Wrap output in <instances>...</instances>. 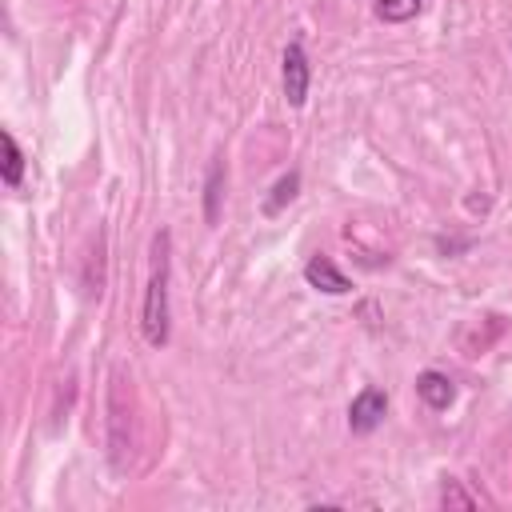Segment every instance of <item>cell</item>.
I'll list each match as a JSON object with an SVG mask.
<instances>
[{
  "instance_id": "1",
  "label": "cell",
  "mask_w": 512,
  "mask_h": 512,
  "mask_svg": "<svg viewBox=\"0 0 512 512\" xmlns=\"http://www.w3.org/2000/svg\"><path fill=\"white\" fill-rule=\"evenodd\" d=\"M140 328L152 348L168 344V232L152 236V272H148V288H144Z\"/></svg>"
},
{
  "instance_id": "2",
  "label": "cell",
  "mask_w": 512,
  "mask_h": 512,
  "mask_svg": "<svg viewBox=\"0 0 512 512\" xmlns=\"http://www.w3.org/2000/svg\"><path fill=\"white\" fill-rule=\"evenodd\" d=\"M280 76H284V100L292 104V108H300L304 100H308V80H312V68H308V56H304V44L300 40H292L288 48H284V56H280Z\"/></svg>"
},
{
  "instance_id": "3",
  "label": "cell",
  "mask_w": 512,
  "mask_h": 512,
  "mask_svg": "<svg viewBox=\"0 0 512 512\" xmlns=\"http://www.w3.org/2000/svg\"><path fill=\"white\" fill-rule=\"evenodd\" d=\"M384 412H388V396H384V388H364V392L348 404V428H352L356 436H368V432L384 420Z\"/></svg>"
},
{
  "instance_id": "4",
  "label": "cell",
  "mask_w": 512,
  "mask_h": 512,
  "mask_svg": "<svg viewBox=\"0 0 512 512\" xmlns=\"http://www.w3.org/2000/svg\"><path fill=\"white\" fill-rule=\"evenodd\" d=\"M304 280H308L312 288L328 292V296H344V292H348V276H344L328 256H312V260L304 264Z\"/></svg>"
},
{
  "instance_id": "5",
  "label": "cell",
  "mask_w": 512,
  "mask_h": 512,
  "mask_svg": "<svg viewBox=\"0 0 512 512\" xmlns=\"http://www.w3.org/2000/svg\"><path fill=\"white\" fill-rule=\"evenodd\" d=\"M416 392H420V400L428 404V408H436V412H444L452 400H456V388H452V380L444 376V372H420L416 376Z\"/></svg>"
},
{
  "instance_id": "6",
  "label": "cell",
  "mask_w": 512,
  "mask_h": 512,
  "mask_svg": "<svg viewBox=\"0 0 512 512\" xmlns=\"http://www.w3.org/2000/svg\"><path fill=\"white\" fill-rule=\"evenodd\" d=\"M220 196H224V160H212L208 180H204V224L220 220Z\"/></svg>"
},
{
  "instance_id": "7",
  "label": "cell",
  "mask_w": 512,
  "mask_h": 512,
  "mask_svg": "<svg viewBox=\"0 0 512 512\" xmlns=\"http://www.w3.org/2000/svg\"><path fill=\"white\" fill-rule=\"evenodd\" d=\"M0 148H4V184L8 188H16L20 180H24V152H20V144H16V136L12 132H0Z\"/></svg>"
},
{
  "instance_id": "8",
  "label": "cell",
  "mask_w": 512,
  "mask_h": 512,
  "mask_svg": "<svg viewBox=\"0 0 512 512\" xmlns=\"http://www.w3.org/2000/svg\"><path fill=\"white\" fill-rule=\"evenodd\" d=\"M296 188H300V172L280 176V180L272 184V196L264 200V216H276L284 204H292V200H296Z\"/></svg>"
},
{
  "instance_id": "9",
  "label": "cell",
  "mask_w": 512,
  "mask_h": 512,
  "mask_svg": "<svg viewBox=\"0 0 512 512\" xmlns=\"http://www.w3.org/2000/svg\"><path fill=\"white\" fill-rule=\"evenodd\" d=\"M420 8H424V0H380V4H376V16H380L384 24H404V20H412Z\"/></svg>"
},
{
  "instance_id": "10",
  "label": "cell",
  "mask_w": 512,
  "mask_h": 512,
  "mask_svg": "<svg viewBox=\"0 0 512 512\" xmlns=\"http://www.w3.org/2000/svg\"><path fill=\"white\" fill-rule=\"evenodd\" d=\"M440 500H444V504H460V508H472V504H476V500H472V496H468V492H460V488H456V484H448V488H444V496H440Z\"/></svg>"
}]
</instances>
